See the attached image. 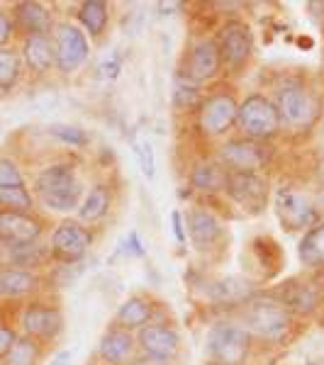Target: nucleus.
Segmentation results:
<instances>
[{"mask_svg": "<svg viewBox=\"0 0 324 365\" xmlns=\"http://www.w3.org/2000/svg\"><path fill=\"white\" fill-rule=\"evenodd\" d=\"M20 324L25 336L34 339L37 344H49L64 331V314L54 304L32 302L22 312Z\"/></svg>", "mask_w": 324, "mask_h": 365, "instance_id": "obj_14", "label": "nucleus"}, {"mask_svg": "<svg viewBox=\"0 0 324 365\" xmlns=\"http://www.w3.org/2000/svg\"><path fill=\"white\" fill-rule=\"evenodd\" d=\"M151 314H154V304L141 295H132L120 304V309H117L115 327L127 329V331H134V329L139 331V329H144L146 324H149Z\"/></svg>", "mask_w": 324, "mask_h": 365, "instance_id": "obj_23", "label": "nucleus"}, {"mask_svg": "<svg viewBox=\"0 0 324 365\" xmlns=\"http://www.w3.org/2000/svg\"><path fill=\"white\" fill-rule=\"evenodd\" d=\"M237 127L241 129L246 139L254 141H270L280 132L278 110H275L273 100L263 93H249L239 103L237 110Z\"/></svg>", "mask_w": 324, "mask_h": 365, "instance_id": "obj_4", "label": "nucleus"}, {"mask_svg": "<svg viewBox=\"0 0 324 365\" xmlns=\"http://www.w3.org/2000/svg\"><path fill=\"white\" fill-rule=\"evenodd\" d=\"M300 263L310 270H324V220L303 234L298 244Z\"/></svg>", "mask_w": 324, "mask_h": 365, "instance_id": "obj_26", "label": "nucleus"}, {"mask_svg": "<svg viewBox=\"0 0 324 365\" xmlns=\"http://www.w3.org/2000/svg\"><path fill=\"white\" fill-rule=\"evenodd\" d=\"M44 234V225L32 212H10L0 210V244L20 246L37 244Z\"/></svg>", "mask_w": 324, "mask_h": 365, "instance_id": "obj_15", "label": "nucleus"}, {"mask_svg": "<svg viewBox=\"0 0 324 365\" xmlns=\"http://www.w3.org/2000/svg\"><path fill=\"white\" fill-rule=\"evenodd\" d=\"M273 105L278 110L280 129H290V132H310L320 120L322 110L317 93L298 78H290L275 88Z\"/></svg>", "mask_w": 324, "mask_h": 365, "instance_id": "obj_1", "label": "nucleus"}, {"mask_svg": "<svg viewBox=\"0 0 324 365\" xmlns=\"http://www.w3.org/2000/svg\"><path fill=\"white\" fill-rule=\"evenodd\" d=\"M293 327V312L275 295L244 302V329L263 341H280Z\"/></svg>", "mask_w": 324, "mask_h": 365, "instance_id": "obj_3", "label": "nucleus"}, {"mask_svg": "<svg viewBox=\"0 0 324 365\" xmlns=\"http://www.w3.org/2000/svg\"><path fill=\"white\" fill-rule=\"evenodd\" d=\"M13 34H15L13 17H10V13H5V10H0V49L10 44Z\"/></svg>", "mask_w": 324, "mask_h": 365, "instance_id": "obj_38", "label": "nucleus"}, {"mask_svg": "<svg viewBox=\"0 0 324 365\" xmlns=\"http://www.w3.org/2000/svg\"><path fill=\"white\" fill-rule=\"evenodd\" d=\"M275 215L288 232H308L320 222V212L305 190L295 185H280L275 190Z\"/></svg>", "mask_w": 324, "mask_h": 365, "instance_id": "obj_6", "label": "nucleus"}, {"mask_svg": "<svg viewBox=\"0 0 324 365\" xmlns=\"http://www.w3.org/2000/svg\"><path fill=\"white\" fill-rule=\"evenodd\" d=\"M220 163L229 173H261L270 161V151L263 141H254L246 137L227 139L220 146Z\"/></svg>", "mask_w": 324, "mask_h": 365, "instance_id": "obj_10", "label": "nucleus"}, {"mask_svg": "<svg viewBox=\"0 0 324 365\" xmlns=\"http://www.w3.org/2000/svg\"><path fill=\"white\" fill-rule=\"evenodd\" d=\"M0 210L10 212H32L34 195L29 187H0Z\"/></svg>", "mask_w": 324, "mask_h": 365, "instance_id": "obj_32", "label": "nucleus"}, {"mask_svg": "<svg viewBox=\"0 0 324 365\" xmlns=\"http://www.w3.org/2000/svg\"><path fill=\"white\" fill-rule=\"evenodd\" d=\"M310 8H312V10H322V13H320V17H322V20H324V3H312Z\"/></svg>", "mask_w": 324, "mask_h": 365, "instance_id": "obj_44", "label": "nucleus"}, {"mask_svg": "<svg viewBox=\"0 0 324 365\" xmlns=\"http://www.w3.org/2000/svg\"><path fill=\"white\" fill-rule=\"evenodd\" d=\"M15 341H17V331H15V329L10 327V324L0 322V363H3L5 356L13 351Z\"/></svg>", "mask_w": 324, "mask_h": 365, "instance_id": "obj_37", "label": "nucleus"}, {"mask_svg": "<svg viewBox=\"0 0 324 365\" xmlns=\"http://www.w3.org/2000/svg\"><path fill=\"white\" fill-rule=\"evenodd\" d=\"M39 287V275L32 270H20V268H3L0 270V295L10 299L29 297L32 292H37Z\"/></svg>", "mask_w": 324, "mask_h": 365, "instance_id": "obj_24", "label": "nucleus"}, {"mask_svg": "<svg viewBox=\"0 0 324 365\" xmlns=\"http://www.w3.org/2000/svg\"><path fill=\"white\" fill-rule=\"evenodd\" d=\"M134 351L137 339L132 336V331L120 327H110L98 344V356L110 365H129L134 361Z\"/></svg>", "mask_w": 324, "mask_h": 365, "instance_id": "obj_19", "label": "nucleus"}, {"mask_svg": "<svg viewBox=\"0 0 324 365\" xmlns=\"http://www.w3.org/2000/svg\"><path fill=\"white\" fill-rule=\"evenodd\" d=\"M8 253V261H5V266L8 268H20V270H32L34 268H42L46 261L51 258L49 253V246H42L37 241V244H20V246H5L0 244Z\"/></svg>", "mask_w": 324, "mask_h": 365, "instance_id": "obj_25", "label": "nucleus"}, {"mask_svg": "<svg viewBox=\"0 0 324 365\" xmlns=\"http://www.w3.org/2000/svg\"><path fill=\"white\" fill-rule=\"evenodd\" d=\"M54 54H56V71L64 76L76 73L91 56V44L81 27L71 22H59L54 27Z\"/></svg>", "mask_w": 324, "mask_h": 365, "instance_id": "obj_11", "label": "nucleus"}, {"mask_svg": "<svg viewBox=\"0 0 324 365\" xmlns=\"http://www.w3.org/2000/svg\"><path fill=\"white\" fill-rule=\"evenodd\" d=\"M173 100H176V108L178 110H198L200 103H203V98H200L196 86H178Z\"/></svg>", "mask_w": 324, "mask_h": 365, "instance_id": "obj_35", "label": "nucleus"}, {"mask_svg": "<svg viewBox=\"0 0 324 365\" xmlns=\"http://www.w3.org/2000/svg\"><path fill=\"white\" fill-rule=\"evenodd\" d=\"M227 175H229V170L222 166L220 161H200L191 170V185L196 187L198 192L215 195V192H225Z\"/></svg>", "mask_w": 324, "mask_h": 365, "instance_id": "obj_22", "label": "nucleus"}, {"mask_svg": "<svg viewBox=\"0 0 324 365\" xmlns=\"http://www.w3.org/2000/svg\"><path fill=\"white\" fill-rule=\"evenodd\" d=\"M239 103L232 91H215L203 98L198 108V127L205 137H225L237 125Z\"/></svg>", "mask_w": 324, "mask_h": 365, "instance_id": "obj_9", "label": "nucleus"}, {"mask_svg": "<svg viewBox=\"0 0 324 365\" xmlns=\"http://www.w3.org/2000/svg\"><path fill=\"white\" fill-rule=\"evenodd\" d=\"M22 56L13 46H3L0 49V93L15 91V86L22 78Z\"/></svg>", "mask_w": 324, "mask_h": 365, "instance_id": "obj_30", "label": "nucleus"}, {"mask_svg": "<svg viewBox=\"0 0 324 365\" xmlns=\"http://www.w3.org/2000/svg\"><path fill=\"white\" fill-rule=\"evenodd\" d=\"M42 358V344L29 336H17L13 351L5 356L3 365H37Z\"/></svg>", "mask_w": 324, "mask_h": 365, "instance_id": "obj_31", "label": "nucleus"}, {"mask_svg": "<svg viewBox=\"0 0 324 365\" xmlns=\"http://www.w3.org/2000/svg\"><path fill=\"white\" fill-rule=\"evenodd\" d=\"M13 25L15 32H22L25 37H49L54 29V17L49 8L37 0H22L13 5Z\"/></svg>", "mask_w": 324, "mask_h": 365, "instance_id": "obj_17", "label": "nucleus"}, {"mask_svg": "<svg viewBox=\"0 0 324 365\" xmlns=\"http://www.w3.org/2000/svg\"><path fill=\"white\" fill-rule=\"evenodd\" d=\"M110 207H113V187L98 182L91 187V192L86 195V200L79 207V222H100L108 217Z\"/></svg>", "mask_w": 324, "mask_h": 365, "instance_id": "obj_27", "label": "nucleus"}, {"mask_svg": "<svg viewBox=\"0 0 324 365\" xmlns=\"http://www.w3.org/2000/svg\"><path fill=\"white\" fill-rule=\"evenodd\" d=\"M217 49L222 56V68H229L232 73H237L249 63L251 54H254V32L251 25L244 20H227L217 32Z\"/></svg>", "mask_w": 324, "mask_h": 365, "instance_id": "obj_7", "label": "nucleus"}, {"mask_svg": "<svg viewBox=\"0 0 324 365\" xmlns=\"http://www.w3.org/2000/svg\"><path fill=\"white\" fill-rule=\"evenodd\" d=\"M220 71H222V56L220 49H217V42L215 39H200V42H196L188 49L181 73H183V78L191 86H198L217 78Z\"/></svg>", "mask_w": 324, "mask_h": 365, "instance_id": "obj_13", "label": "nucleus"}, {"mask_svg": "<svg viewBox=\"0 0 324 365\" xmlns=\"http://www.w3.org/2000/svg\"><path fill=\"white\" fill-rule=\"evenodd\" d=\"M205 351L210 361L244 365L251 351V334L237 322H217L208 329Z\"/></svg>", "mask_w": 324, "mask_h": 365, "instance_id": "obj_5", "label": "nucleus"}, {"mask_svg": "<svg viewBox=\"0 0 324 365\" xmlns=\"http://www.w3.org/2000/svg\"><path fill=\"white\" fill-rule=\"evenodd\" d=\"M93 246V232L83 227L79 220H64L61 225L51 232L49 253L51 261L61 263V266H76L86 258V253Z\"/></svg>", "mask_w": 324, "mask_h": 365, "instance_id": "obj_8", "label": "nucleus"}, {"mask_svg": "<svg viewBox=\"0 0 324 365\" xmlns=\"http://www.w3.org/2000/svg\"><path fill=\"white\" fill-rule=\"evenodd\" d=\"M22 63L34 76H46L51 68H56V54L51 37H25L20 49Z\"/></svg>", "mask_w": 324, "mask_h": 365, "instance_id": "obj_20", "label": "nucleus"}, {"mask_svg": "<svg viewBox=\"0 0 324 365\" xmlns=\"http://www.w3.org/2000/svg\"><path fill=\"white\" fill-rule=\"evenodd\" d=\"M275 297H278L280 302L293 312V314H303L305 317V314H312V312L320 307V292L315 290V285H312L310 280L288 282V285L283 287Z\"/></svg>", "mask_w": 324, "mask_h": 365, "instance_id": "obj_21", "label": "nucleus"}, {"mask_svg": "<svg viewBox=\"0 0 324 365\" xmlns=\"http://www.w3.org/2000/svg\"><path fill=\"white\" fill-rule=\"evenodd\" d=\"M320 178H322V187H324V166L320 168Z\"/></svg>", "mask_w": 324, "mask_h": 365, "instance_id": "obj_46", "label": "nucleus"}, {"mask_svg": "<svg viewBox=\"0 0 324 365\" xmlns=\"http://www.w3.org/2000/svg\"><path fill=\"white\" fill-rule=\"evenodd\" d=\"M205 365H227V363H217V361H208Z\"/></svg>", "mask_w": 324, "mask_h": 365, "instance_id": "obj_45", "label": "nucleus"}, {"mask_svg": "<svg viewBox=\"0 0 324 365\" xmlns=\"http://www.w3.org/2000/svg\"><path fill=\"white\" fill-rule=\"evenodd\" d=\"M76 17H79L81 27L86 29V34H91L93 39H98L100 34L108 29L110 5L103 3V0H86V3L79 5V10H76Z\"/></svg>", "mask_w": 324, "mask_h": 365, "instance_id": "obj_28", "label": "nucleus"}, {"mask_svg": "<svg viewBox=\"0 0 324 365\" xmlns=\"http://www.w3.org/2000/svg\"><path fill=\"white\" fill-rule=\"evenodd\" d=\"M25 175L20 166L8 156H0V187H25Z\"/></svg>", "mask_w": 324, "mask_h": 365, "instance_id": "obj_34", "label": "nucleus"}, {"mask_svg": "<svg viewBox=\"0 0 324 365\" xmlns=\"http://www.w3.org/2000/svg\"><path fill=\"white\" fill-rule=\"evenodd\" d=\"M225 192L246 215H261L268 205V178L261 173H229Z\"/></svg>", "mask_w": 324, "mask_h": 365, "instance_id": "obj_12", "label": "nucleus"}, {"mask_svg": "<svg viewBox=\"0 0 324 365\" xmlns=\"http://www.w3.org/2000/svg\"><path fill=\"white\" fill-rule=\"evenodd\" d=\"M137 349H141L144 356L171 363L181 351V336L168 324H146L137 334Z\"/></svg>", "mask_w": 324, "mask_h": 365, "instance_id": "obj_16", "label": "nucleus"}, {"mask_svg": "<svg viewBox=\"0 0 324 365\" xmlns=\"http://www.w3.org/2000/svg\"><path fill=\"white\" fill-rule=\"evenodd\" d=\"M81 195H83V185L71 163H51L34 178V197L51 212L79 210Z\"/></svg>", "mask_w": 324, "mask_h": 365, "instance_id": "obj_2", "label": "nucleus"}, {"mask_svg": "<svg viewBox=\"0 0 324 365\" xmlns=\"http://www.w3.org/2000/svg\"><path fill=\"white\" fill-rule=\"evenodd\" d=\"M129 365H168V363L158 361V358H151V356H139V358H134Z\"/></svg>", "mask_w": 324, "mask_h": 365, "instance_id": "obj_43", "label": "nucleus"}, {"mask_svg": "<svg viewBox=\"0 0 324 365\" xmlns=\"http://www.w3.org/2000/svg\"><path fill=\"white\" fill-rule=\"evenodd\" d=\"M183 220H186V227H188L186 237H191V244L196 246L198 251H208L217 244V241H220L222 222L217 220L210 210L193 207Z\"/></svg>", "mask_w": 324, "mask_h": 365, "instance_id": "obj_18", "label": "nucleus"}, {"mask_svg": "<svg viewBox=\"0 0 324 365\" xmlns=\"http://www.w3.org/2000/svg\"><path fill=\"white\" fill-rule=\"evenodd\" d=\"M71 358H74V353L71 351H59L54 358H51V363L49 365H69L71 363Z\"/></svg>", "mask_w": 324, "mask_h": 365, "instance_id": "obj_42", "label": "nucleus"}, {"mask_svg": "<svg viewBox=\"0 0 324 365\" xmlns=\"http://www.w3.org/2000/svg\"><path fill=\"white\" fill-rule=\"evenodd\" d=\"M127 251L134 253V256H144V246H141L137 232H129V237H127Z\"/></svg>", "mask_w": 324, "mask_h": 365, "instance_id": "obj_40", "label": "nucleus"}, {"mask_svg": "<svg viewBox=\"0 0 324 365\" xmlns=\"http://www.w3.org/2000/svg\"><path fill=\"white\" fill-rule=\"evenodd\" d=\"M137 156H139V166H141V173L146 175V178H154V146L149 144V141H141L139 144V149H137Z\"/></svg>", "mask_w": 324, "mask_h": 365, "instance_id": "obj_36", "label": "nucleus"}, {"mask_svg": "<svg viewBox=\"0 0 324 365\" xmlns=\"http://www.w3.org/2000/svg\"><path fill=\"white\" fill-rule=\"evenodd\" d=\"M171 222H173V237L178 244H186V220H183V215H181L178 210H173L171 212Z\"/></svg>", "mask_w": 324, "mask_h": 365, "instance_id": "obj_39", "label": "nucleus"}, {"mask_svg": "<svg viewBox=\"0 0 324 365\" xmlns=\"http://www.w3.org/2000/svg\"><path fill=\"white\" fill-rule=\"evenodd\" d=\"M210 297L220 304H244L251 297V285L244 278H222L217 282H212Z\"/></svg>", "mask_w": 324, "mask_h": 365, "instance_id": "obj_29", "label": "nucleus"}, {"mask_svg": "<svg viewBox=\"0 0 324 365\" xmlns=\"http://www.w3.org/2000/svg\"><path fill=\"white\" fill-rule=\"evenodd\" d=\"M46 132H49L54 139L64 141V144L76 146V149H83V146L91 144V134H88L83 127H76V125H49V127H46Z\"/></svg>", "mask_w": 324, "mask_h": 365, "instance_id": "obj_33", "label": "nucleus"}, {"mask_svg": "<svg viewBox=\"0 0 324 365\" xmlns=\"http://www.w3.org/2000/svg\"><path fill=\"white\" fill-rule=\"evenodd\" d=\"M117 73H120V63L115 61H105L103 66H100V76H103V78H117Z\"/></svg>", "mask_w": 324, "mask_h": 365, "instance_id": "obj_41", "label": "nucleus"}]
</instances>
